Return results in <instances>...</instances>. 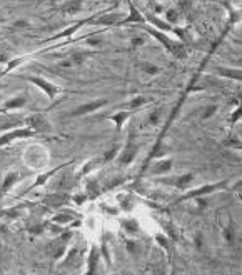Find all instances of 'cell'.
Returning a JSON list of instances; mask_svg holds the SVG:
<instances>
[{
    "instance_id": "obj_1",
    "label": "cell",
    "mask_w": 242,
    "mask_h": 275,
    "mask_svg": "<svg viewBox=\"0 0 242 275\" xmlns=\"http://www.w3.org/2000/svg\"><path fill=\"white\" fill-rule=\"evenodd\" d=\"M27 80L32 82V84H35L37 87H40V89L45 92V95L48 99H54L60 94V87H57L55 84H52V82H48L42 77H27Z\"/></svg>"
},
{
    "instance_id": "obj_2",
    "label": "cell",
    "mask_w": 242,
    "mask_h": 275,
    "mask_svg": "<svg viewBox=\"0 0 242 275\" xmlns=\"http://www.w3.org/2000/svg\"><path fill=\"white\" fill-rule=\"evenodd\" d=\"M107 105V100L105 99H99V100H94V102H89V103H83V105H79L76 110H72L69 113V115L72 117H81V115H87V113H92L95 110H99V108H102Z\"/></svg>"
},
{
    "instance_id": "obj_3",
    "label": "cell",
    "mask_w": 242,
    "mask_h": 275,
    "mask_svg": "<svg viewBox=\"0 0 242 275\" xmlns=\"http://www.w3.org/2000/svg\"><path fill=\"white\" fill-rule=\"evenodd\" d=\"M30 129L34 130V132H39V134H45V132H50V124L47 122V119L40 113H35V115L29 117L27 119Z\"/></svg>"
},
{
    "instance_id": "obj_4",
    "label": "cell",
    "mask_w": 242,
    "mask_h": 275,
    "mask_svg": "<svg viewBox=\"0 0 242 275\" xmlns=\"http://www.w3.org/2000/svg\"><path fill=\"white\" fill-rule=\"evenodd\" d=\"M121 19H119L117 14H99L95 17H90V25H104V27H112V25H117Z\"/></svg>"
},
{
    "instance_id": "obj_5",
    "label": "cell",
    "mask_w": 242,
    "mask_h": 275,
    "mask_svg": "<svg viewBox=\"0 0 242 275\" xmlns=\"http://www.w3.org/2000/svg\"><path fill=\"white\" fill-rule=\"evenodd\" d=\"M35 132L32 129H19V130H12V132H8L5 135H2L0 137V147L7 145V143H10L12 140H15V138H24V137H32Z\"/></svg>"
},
{
    "instance_id": "obj_6",
    "label": "cell",
    "mask_w": 242,
    "mask_h": 275,
    "mask_svg": "<svg viewBox=\"0 0 242 275\" xmlns=\"http://www.w3.org/2000/svg\"><path fill=\"white\" fill-rule=\"evenodd\" d=\"M226 183H214V185H204V187H201V189H196V190H191L189 194L184 195L182 199H180V202L182 200H189V199H194V197H201V195H204V194H210V192H214V190H217L219 187H224Z\"/></svg>"
},
{
    "instance_id": "obj_7",
    "label": "cell",
    "mask_w": 242,
    "mask_h": 275,
    "mask_svg": "<svg viewBox=\"0 0 242 275\" xmlns=\"http://www.w3.org/2000/svg\"><path fill=\"white\" fill-rule=\"evenodd\" d=\"M129 2V17H125L124 20H121L119 24L121 25H125V24H130V22H137V24H140V22H145V17L142 12L137 10V7L134 5V3L130 2V0H127Z\"/></svg>"
},
{
    "instance_id": "obj_8",
    "label": "cell",
    "mask_w": 242,
    "mask_h": 275,
    "mask_svg": "<svg viewBox=\"0 0 242 275\" xmlns=\"http://www.w3.org/2000/svg\"><path fill=\"white\" fill-rule=\"evenodd\" d=\"M194 180V175L192 173H184V175H179V177H174V178H162V182H167V183H172L177 189H186Z\"/></svg>"
},
{
    "instance_id": "obj_9",
    "label": "cell",
    "mask_w": 242,
    "mask_h": 275,
    "mask_svg": "<svg viewBox=\"0 0 242 275\" xmlns=\"http://www.w3.org/2000/svg\"><path fill=\"white\" fill-rule=\"evenodd\" d=\"M60 10H62V14L65 15H76L82 10V3H81V0H69V2H65L64 5L60 7Z\"/></svg>"
},
{
    "instance_id": "obj_10",
    "label": "cell",
    "mask_w": 242,
    "mask_h": 275,
    "mask_svg": "<svg viewBox=\"0 0 242 275\" xmlns=\"http://www.w3.org/2000/svg\"><path fill=\"white\" fill-rule=\"evenodd\" d=\"M135 155H137V147H135V145H127L124 148V152L121 154V157H119V162H121L122 165H129L132 160L135 159Z\"/></svg>"
},
{
    "instance_id": "obj_11",
    "label": "cell",
    "mask_w": 242,
    "mask_h": 275,
    "mask_svg": "<svg viewBox=\"0 0 242 275\" xmlns=\"http://www.w3.org/2000/svg\"><path fill=\"white\" fill-rule=\"evenodd\" d=\"M17 180H19V173H17V172H10L8 175H5V180H3L2 187H0V195L7 194V192L15 185Z\"/></svg>"
},
{
    "instance_id": "obj_12",
    "label": "cell",
    "mask_w": 242,
    "mask_h": 275,
    "mask_svg": "<svg viewBox=\"0 0 242 275\" xmlns=\"http://www.w3.org/2000/svg\"><path fill=\"white\" fill-rule=\"evenodd\" d=\"M65 200H67V195L65 194H52L43 199V202H45L47 205H50V207H60Z\"/></svg>"
},
{
    "instance_id": "obj_13",
    "label": "cell",
    "mask_w": 242,
    "mask_h": 275,
    "mask_svg": "<svg viewBox=\"0 0 242 275\" xmlns=\"http://www.w3.org/2000/svg\"><path fill=\"white\" fill-rule=\"evenodd\" d=\"M134 113V110H122V112H117V113H114V115H111V119L116 122V125H117V129H121L122 125H124V122L129 119V117Z\"/></svg>"
},
{
    "instance_id": "obj_14",
    "label": "cell",
    "mask_w": 242,
    "mask_h": 275,
    "mask_svg": "<svg viewBox=\"0 0 242 275\" xmlns=\"http://www.w3.org/2000/svg\"><path fill=\"white\" fill-rule=\"evenodd\" d=\"M25 103H27V99H25L24 95H17L15 99L8 100V102L2 108H3V110H10V108H20V107H24Z\"/></svg>"
},
{
    "instance_id": "obj_15",
    "label": "cell",
    "mask_w": 242,
    "mask_h": 275,
    "mask_svg": "<svg viewBox=\"0 0 242 275\" xmlns=\"http://www.w3.org/2000/svg\"><path fill=\"white\" fill-rule=\"evenodd\" d=\"M99 257H100L99 248L94 247V248L90 250V257H89V274H94V272H95L97 262H99Z\"/></svg>"
},
{
    "instance_id": "obj_16",
    "label": "cell",
    "mask_w": 242,
    "mask_h": 275,
    "mask_svg": "<svg viewBox=\"0 0 242 275\" xmlns=\"http://www.w3.org/2000/svg\"><path fill=\"white\" fill-rule=\"evenodd\" d=\"M170 169H172V160H162L161 164L156 165V169L152 170V173H159V175H162V173L169 172Z\"/></svg>"
},
{
    "instance_id": "obj_17",
    "label": "cell",
    "mask_w": 242,
    "mask_h": 275,
    "mask_svg": "<svg viewBox=\"0 0 242 275\" xmlns=\"http://www.w3.org/2000/svg\"><path fill=\"white\" fill-rule=\"evenodd\" d=\"M122 227L127 230V232H139V224H137V220H132V219H125V220H122L121 222Z\"/></svg>"
},
{
    "instance_id": "obj_18",
    "label": "cell",
    "mask_w": 242,
    "mask_h": 275,
    "mask_svg": "<svg viewBox=\"0 0 242 275\" xmlns=\"http://www.w3.org/2000/svg\"><path fill=\"white\" fill-rule=\"evenodd\" d=\"M74 220V215L70 213V215H65V213H59V215H55L54 219H52V222L54 224H59V225H65V224H69V222H72Z\"/></svg>"
},
{
    "instance_id": "obj_19",
    "label": "cell",
    "mask_w": 242,
    "mask_h": 275,
    "mask_svg": "<svg viewBox=\"0 0 242 275\" xmlns=\"http://www.w3.org/2000/svg\"><path fill=\"white\" fill-rule=\"evenodd\" d=\"M147 102H151V99L142 97V95H137V97L130 102V110H135V108H139L140 105H144V103H147Z\"/></svg>"
},
{
    "instance_id": "obj_20",
    "label": "cell",
    "mask_w": 242,
    "mask_h": 275,
    "mask_svg": "<svg viewBox=\"0 0 242 275\" xmlns=\"http://www.w3.org/2000/svg\"><path fill=\"white\" fill-rule=\"evenodd\" d=\"M85 59H87V54H83V52H74V54L70 55V62H72V65H81Z\"/></svg>"
},
{
    "instance_id": "obj_21",
    "label": "cell",
    "mask_w": 242,
    "mask_h": 275,
    "mask_svg": "<svg viewBox=\"0 0 242 275\" xmlns=\"http://www.w3.org/2000/svg\"><path fill=\"white\" fill-rule=\"evenodd\" d=\"M140 67H142V70L145 73H149V75H157V73L161 72V67H157V65H154V64H142Z\"/></svg>"
},
{
    "instance_id": "obj_22",
    "label": "cell",
    "mask_w": 242,
    "mask_h": 275,
    "mask_svg": "<svg viewBox=\"0 0 242 275\" xmlns=\"http://www.w3.org/2000/svg\"><path fill=\"white\" fill-rule=\"evenodd\" d=\"M217 72L221 73L222 77H232V78H236V80H241V70H222V69H219Z\"/></svg>"
},
{
    "instance_id": "obj_23",
    "label": "cell",
    "mask_w": 242,
    "mask_h": 275,
    "mask_svg": "<svg viewBox=\"0 0 242 275\" xmlns=\"http://www.w3.org/2000/svg\"><path fill=\"white\" fill-rule=\"evenodd\" d=\"M217 112V105H209V107H205V110L202 112V120H207V119H210V117L214 115V113Z\"/></svg>"
},
{
    "instance_id": "obj_24",
    "label": "cell",
    "mask_w": 242,
    "mask_h": 275,
    "mask_svg": "<svg viewBox=\"0 0 242 275\" xmlns=\"http://www.w3.org/2000/svg\"><path fill=\"white\" fill-rule=\"evenodd\" d=\"M117 154H119V148H117V147H114L112 150H109L107 154L104 155V162H111V160H112Z\"/></svg>"
},
{
    "instance_id": "obj_25",
    "label": "cell",
    "mask_w": 242,
    "mask_h": 275,
    "mask_svg": "<svg viewBox=\"0 0 242 275\" xmlns=\"http://www.w3.org/2000/svg\"><path fill=\"white\" fill-rule=\"evenodd\" d=\"M144 38L142 37H134V38H130V43H132V49H135V47H140V45H144Z\"/></svg>"
},
{
    "instance_id": "obj_26",
    "label": "cell",
    "mask_w": 242,
    "mask_h": 275,
    "mask_svg": "<svg viewBox=\"0 0 242 275\" xmlns=\"http://www.w3.org/2000/svg\"><path fill=\"white\" fill-rule=\"evenodd\" d=\"M177 19H179L177 10H167V20H169V24L170 22H177Z\"/></svg>"
},
{
    "instance_id": "obj_27",
    "label": "cell",
    "mask_w": 242,
    "mask_h": 275,
    "mask_svg": "<svg viewBox=\"0 0 242 275\" xmlns=\"http://www.w3.org/2000/svg\"><path fill=\"white\" fill-rule=\"evenodd\" d=\"M122 182H124V180H122V178L116 177V178H114V180H112L111 183H107V185H105L104 189H105V190H111V189H114V187L119 185V183H122Z\"/></svg>"
},
{
    "instance_id": "obj_28",
    "label": "cell",
    "mask_w": 242,
    "mask_h": 275,
    "mask_svg": "<svg viewBox=\"0 0 242 275\" xmlns=\"http://www.w3.org/2000/svg\"><path fill=\"white\" fill-rule=\"evenodd\" d=\"M232 234H234V229H232V227H227L226 232H224V237H226L227 243H232Z\"/></svg>"
},
{
    "instance_id": "obj_29",
    "label": "cell",
    "mask_w": 242,
    "mask_h": 275,
    "mask_svg": "<svg viewBox=\"0 0 242 275\" xmlns=\"http://www.w3.org/2000/svg\"><path fill=\"white\" fill-rule=\"evenodd\" d=\"M85 199H87V195H85V194H82V195H76V197H74V202L81 205V204H83V200H85Z\"/></svg>"
},
{
    "instance_id": "obj_30",
    "label": "cell",
    "mask_w": 242,
    "mask_h": 275,
    "mask_svg": "<svg viewBox=\"0 0 242 275\" xmlns=\"http://www.w3.org/2000/svg\"><path fill=\"white\" fill-rule=\"evenodd\" d=\"M157 242H159L161 245H162V247H165V248L169 247V245H167V239H165V237H162V235H157Z\"/></svg>"
},
{
    "instance_id": "obj_31",
    "label": "cell",
    "mask_w": 242,
    "mask_h": 275,
    "mask_svg": "<svg viewBox=\"0 0 242 275\" xmlns=\"http://www.w3.org/2000/svg\"><path fill=\"white\" fill-rule=\"evenodd\" d=\"M157 119H159V110H156L151 115V124H157Z\"/></svg>"
},
{
    "instance_id": "obj_32",
    "label": "cell",
    "mask_w": 242,
    "mask_h": 275,
    "mask_svg": "<svg viewBox=\"0 0 242 275\" xmlns=\"http://www.w3.org/2000/svg\"><path fill=\"white\" fill-rule=\"evenodd\" d=\"M27 22H25V20H19V22H15V25H14V27L15 29H20V27H27Z\"/></svg>"
},
{
    "instance_id": "obj_33",
    "label": "cell",
    "mask_w": 242,
    "mask_h": 275,
    "mask_svg": "<svg viewBox=\"0 0 242 275\" xmlns=\"http://www.w3.org/2000/svg\"><path fill=\"white\" fill-rule=\"evenodd\" d=\"M237 117H241V108H237V110L234 112V115H232V124L237 120Z\"/></svg>"
},
{
    "instance_id": "obj_34",
    "label": "cell",
    "mask_w": 242,
    "mask_h": 275,
    "mask_svg": "<svg viewBox=\"0 0 242 275\" xmlns=\"http://www.w3.org/2000/svg\"><path fill=\"white\" fill-rule=\"evenodd\" d=\"M196 245H197V247H199V248L202 247V239H201V235H199V237H197V239H196Z\"/></svg>"
},
{
    "instance_id": "obj_35",
    "label": "cell",
    "mask_w": 242,
    "mask_h": 275,
    "mask_svg": "<svg viewBox=\"0 0 242 275\" xmlns=\"http://www.w3.org/2000/svg\"><path fill=\"white\" fill-rule=\"evenodd\" d=\"M3 20H5V15H3L2 12H0V22H3Z\"/></svg>"
},
{
    "instance_id": "obj_36",
    "label": "cell",
    "mask_w": 242,
    "mask_h": 275,
    "mask_svg": "<svg viewBox=\"0 0 242 275\" xmlns=\"http://www.w3.org/2000/svg\"><path fill=\"white\" fill-rule=\"evenodd\" d=\"M149 2H156V0H149Z\"/></svg>"
}]
</instances>
